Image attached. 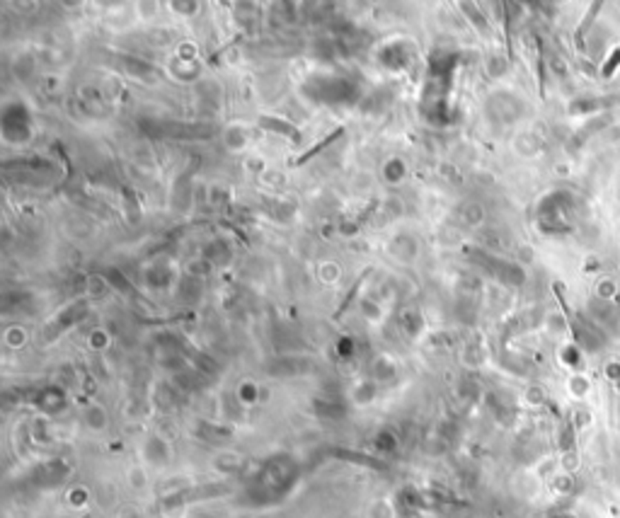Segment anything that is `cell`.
<instances>
[{
    "instance_id": "4",
    "label": "cell",
    "mask_w": 620,
    "mask_h": 518,
    "mask_svg": "<svg viewBox=\"0 0 620 518\" xmlns=\"http://www.w3.org/2000/svg\"><path fill=\"white\" fill-rule=\"evenodd\" d=\"M376 446H378V448H381V450H395V436L388 434V431H383V434L378 436Z\"/></svg>"
},
{
    "instance_id": "3",
    "label": "cell",
    "mask_w": 620,
    "mask_h": 518,
    "mask_svg": "<svg viewBox=\"0 0 620 518\" xmlns=\"http://www.w3.org/2000/svg\"><path fill=\"white\" fill-rule=\"evenodd\" d=\"M37 405L41 407V410L46 412H56L63 407V392L56 390V388H49V390H44L39 395V400H37Z\"/></svg>"
},
{
    "instance_id": "5",
    "label": "cell",
    "mask_w": 620,
    "mask_h": 518,
    "mask_svg": "<svg viewBox=\"0 0 620 518\" xmlns=\"http://www.w3.org/2000/svg\"><path fill=\"white\" fill-rule=\"evenodd\" d=\"M126 518H141V516H136V513H129V516H126Z\"/></svg>"
},
{
    "instance_id": "1",
    "label": "cell",
    "mask_w": 620,
    "mask_h": 518,
    "mask_svg": "<svg viewBox=\"0 0 620 518\" xmlns=\"http://www.w3.org/2000/svg\"><path fill=\"white\" fill-rule=\"evenodd\" d=\"M293 479H296V463H293L288 455H274L267 463L262 465V470L254 477V489H257L259 497L269 499H279L291 489Z\"/></svg>"
},
{
    "instance_id": "2",
    "label": "cell",
    "mask_w": 620,
    "mask_h": 518,
    "mask_svg": "<svg viewBox=\"0 0 620 518\" xmlns=\"http://www.w3.org/2000/svg\"><path fill=\"white\" fill-rule=\"evenodd\" d=\"M66 475H68V468H66L61 460H54V463H46L39 468V472H37V484H41V487H54V484L63 482Z\"/></svg>"
}]
</instances>
